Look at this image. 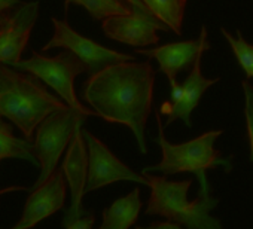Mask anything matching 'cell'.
<instances>
[{
    "mask_svg": "<svg viewBox=\"0 0 253 229\" xmlns=\"http://www.w3.org/2000/svg\"><path fill=\"white\" fill-rule=\"evenodd\" d=\"M155 70L151 61H122L91 75L82 85V98L97 116L130 128L142 153L146 124L152 112Z\"/></svg>",
    "mask_w": 253,
    "mask_h": 229,
    "instance_id": "obj_1",
    "label": "cell"
},
{
    "mask_svg": "<svg viewBox=\"0 0 253 229\" xmlns=\"http://www.w3.org/2000/svg\"><path fill=\"white\" fill-rule=\"evenodd\" d=\"M67 104L36 76L0 64V118H6L32 139L41 122Z\"/></svg>",
    "mask_w": 253,
    "mask_h": 229,
    "instance_id": "obj_2",
    "label": "cell"
},
{
    "mask_svg": "<svg viewBox=\"0 0 253 229\" xmlns=\"http://www.w3.org/2000/svg\"><path fill=\"white\" fill-rule=\"evenodd\" d=\"M149 180L151 195L146 204V216H161L188 229H223L220 220L211 216L219 198L210 192V183L201 182L198 196L188 199L192 180H169L166 176L143 173Z\"/></svg>",
    "mask_w": 253,
    "mask_h": 229,
    "instance_id": "obj_3",
    "label": "cell"
},
{
    "mask_svg": "<svg viewBox=\"0 0 253 229\" xmlns=\"http://www.w3.org/2000/svg\"><path fill=\"white\" fill-rule=\"evenodd\" d=\"M155 118L158 125V136L154 139V142L161 148L163 158L158 164L143 168L142 173H161L163 176L192 173L201 183L207 182V170L217 167H222L226 173L232 170L231 158H223L214 148L216 140L223 134L222 130L207 131L189 142L173 145L166 139L160 110L155 113Z\"/></svg>",
    "mask_w": 253,
    "mask_h": 229,
    "instance_id": "obj_4",
    "label": "cell"
},
{
    "mask_svg": "<svg viewBox=\"0 0 253 229\" xmlns=\"http://www.w3.org/2000/svg\"><path fill=\"white\" fill-rule=\"evenodd\" d=\"M86 118L88 114L66 106L60 110H55L41 122V125L36 128L33 142L41 174L36 183L29 188L30 192L43 185L52 176V173L57 170L61 155L69 148L76 128L84 125Z\"/></svg>",
    "mask_w": 253,
    "mask_h": 229,
    "instance_id": "obj_5",
    "label": "cell"
},
{
    "mask_svg": "<svg viewBox=\"0 0 253 229\" xmlns=\"http://www.w3.org/2000/svg\"><path fill=\"white\" fill-rule=\"evenodd\" d=\"M8 66L41 79L43 83L52 88L67 106L88 114V116H97L95 112L85 107L76 95L75 79L86 72V66L73 52L64 51L55 57H46L35 51L30 58L20 60Z\"/></svg>",
    "mask_w": 253,
    "mask_h": 229,
    "instance_id": "obj_6",
    "label": "cell"
},
{
    "mask_svg": "<svg viewBox=\"0 0 253 229\" xmlns=\"http://www.w3.org/2000/svg\"><path fill=\"white\" fill-rule=\"evenodd\" d=\"M52 26H54V35L51 40L42 48V52L54 49V48H63L66 51H70L86 66V73L89 76L103 70L107 66L136 60L134 55L118 52L115 49L106 48L79 35L76 30H73L69 26L67 21L52 18Z\"/></svg>",
    "mask_w": 253,
    "mask_h": 229,
    "instance_id": "obj_7",
    "label": "cell"
},
{
    "mask_svg": "<svg viewBox=\"0 0 253 229\" xmlns=\"http://www.w3.org/2000/svg\"><path fill=\"white\" fill-rule=\"evenodd\" d=\"M88 149V180L85 193L101 189L116 182H133L149 186V180L143 173H137L116 158L112 151L89 131L84 130Z\"/></svg>",
    "mask_w": 253,
    "mask_h": 229,
    "instance_id": "obj_8",
    "label": "cell"
},
{
    "mask_svg": "<svg viewBox=\"0 0 253 229\" xmlns=\"http://www.w3.org/2000/svg\"><path fill=\"white\" fill-rule=\"evenodd\" d=\"M101 29L106 38L136 48L157 45L160 42L157 32L169 30L152 14L134 6L130 14L113 15L103 20Z\"/></svg>",
    "mask_w": 253,
    "mask_h": 229,
    "instance_id": "obj_9",
    "label": "cell"
},
{
    "mask_svg": "<svg viewBox=\"0 0 253 229\" xmlns=\"http://www.w3.org/2000/svg\"><path fill=\"white\" fill-rule=\"evenodd\" d=\"M201 61L203 55L197 58L183 83H177L176 86L170 88V98L163 101L160 113L161 116H166V127L179 119L183 121L186 127H191V114L198 106L201 97L210 86L219 82V77H204V75L201 73Z\"/></svg>",
    "mask_w": 253,
    "mask_h": 229,
    "instance_id": "obj_10",
    "label": "cell"
},
{
    "mask_svg": "<svg viewBox=\"0 0 253 229\" xmlns=\"http://www.w3.org/2000/svg\"><path fill=\"white\" fill-rule=\"evenodd\" d=\"M61 170L70 189V207L64 211L61 222L64 225L86 214V210L84 208V196L88 180V149L82 133V125H79L73 134L63 159Z\"/></svg>",
    "mask_w": 253,
    "mask_h": 229,
    "instance_id": "obj_11",
    "label": "cell"
},
{
    "mask_svg": "<svg viewBox=\"0 0 253 229\" xmlns=\"http://www.w3.org/2000/svg\"><path fill=\"white\" fill-rule=\"evenodd\" d=\"M210 49V43L207 40V29L203 27L201 33L197 39L173 42L163 46H155L151 49H137L139 55H145L148 58H154L158 61L160 72H163L169 82L170 88L176 86L177 75L191 69L200 55H204L206 51Z\"/></svg>",
    "mask_w": 253,
    "mask_h": 229,
    "instance_id": "obj_12",
    "label": "cell"
},
{
    "mask_svg": "<svg viewBox=\"0 0 253 229\" xmlns=\"http://www.w3.org/2000/svg\"><path fill=\"white\" fill-rule=\"evenodd\" d=\"M67 182L64 173L57 168L43 185L30 192L20 220L9 229H33L39 222L63 210Z\"/></svg>",
    "mask_w": 253,
    "mask_h": 229,
    "instance_id": "obj_13",
    "label": "cell"
},
{
    "mask_svg": "<svg viewBox=\"0 0 253 229\" xmlns=\"http://www.w3.org/2000/svg\"><path fill=\"white\" fill-rule=\"evenodd\" d=\"M39 15V2L20 3L5 24L0 26V64H14L29 43Z\"/></svg>",
    "mask_w": 253,
    "mask_h": 229,
    "instance_id": "obj_14",
    "label": "cell"
},
{
    "mask_svg": "<svg viewBox=\"0 0 253 229\" xmlns=\"http://www.w3.org/2000/svg\"><path fill=\"white\" fill-rule=\"evenodd\" d=\"M142 207L140 189L136 188L103 210V220L98 229H130L137 222Z\"/></svg>",
    "mask_w": 253,
    "mask_h": 229,
    "instance_id": "obj_15",
    "label": "cell"
},
{
    "mask_svg": "<svg viewBox=\"0 0 253 229\" xmlns=\"http://www.w3.org/2000/svg\"><path fill=\"white\" fill-rule=\"evenodd\" d=\"M9 158L23 159L39 167V161L35 153V145L26 137H15L12 127L0 118V161Z\"/></svg>",
    "mask_w": 253,
    "mask_h": 229,
    "instance_id": "obj_16",
    "label": "cell"
},
{
    "mask_svg": "<svg viewBox=\"0 0 253 229\" xmlns=\"http://www.w3.org/2000/svg\"><path fill=\"white\" fill-rule=\"evenodd\" d=\"M145 8L174 35H182L188 0H140Z\"/></svg>",
    "mask_w": 253,
    "mask_h": 229,
    "instance_id": "obj_17",
    "label": "cell"
},
{
    "mask_svg": "<svg viewBox=\"0 0 253 229\" xmlns=\"http://www.w3.org/2000/svg\"><path fill=\"white\" fill-rule=\"evenodd\" d=\"M70 5L84 8L95 21H103L113 15L130 14L133 11V5L126 0H66V12Z\"/></svg>",
    "mask_w": 253,
    "mask_h": 229,
    "instance_id": "obj_18",
    "label": "cell"
},
{
    "mask_svg": "<svg viewBox=\"0 0 253 229\" xmlns=\"http://www.w3.org/2000/svg\"><path fill=\"white\" fill-rule=\"evenodd\" d=\"M220 32H222V36L225 38V40L229 43V46L237 58V63L246 73L247 79H252L253 77V45L247 43L240 32H237V36H232L225 29H222Z\"/></svg>",
    "mask_w": 253,
    "mask_h": 229,
    "instance_id": "obj_19",
    "label": "cell"
},
{
    "mask_svg": "<svg viewBox=\"0 0 253 229\" xmlns=\"http://www.w3.org/2000/svg\"><path fill=\"white\" fill-rule=\"evenodd\" d=\"M244 91V114H246V131L249 142V159L253 161V85L249 80L241 82Z\"/></svg>",
    "mask_w": 253,
    "mask_h": 229,
    "instance_id": "obj_20",
    "label": "cell"
},
{
    "mask_svg": "<svg viewBox=\"0 0 253 229\" xmlns=\"http://www.w3.org/2000/svg\"><path fill=\"white\" fill-rule=\"evenodd\" d=\"M94 222L95 217L91 211H86V214H84L79 219H75L69 223H64V229H92L94 228Z\"/></svg>",
    "mask_w": 253,
    "mask_h": 229,
    "instance_id": "obj_21",
    "label": "cell"
},
{
    "mask_svg": "<svg viewBox=\"0 0 253 229\" xmlns=\"http://www.w3.org/2000/svg\"><path fill=\"white\" fill-rule=\"evenodd\" d=\"M20 5V0H0V26L5 24L6 20Z\"/></svg>",
    "mask_w": 253,
    "mask_h": 229,
    "instance_id": "obj_22",
    "label": "cell"
},
{
    "mask_svg": "<svg viewBox=\"0 0 253 229\" xmlns=\"http://www.w3.org/2000/svg\"><path fill=\"white\" fill-rule=\"evenodd\" d=\"M136 229H183L179 223L167 220V222H152L148 226H137Z\"/></svg>",
    "mask_w": 253,
    "mask_h": 229,
    "instance_id": "obj_23",
    "label": "cell"
},
{
    "mask_svg": "<svg viewBox=\"0 0 253 229\" xmlns=\"http://www.w3.org/2000/svg\"><path fill=\"white\" fill-rule=\"evenodd\" d=\"M126 2H128V3H131V5H133L134 8H139V9H142V11H146V12H149V11H148V9L145 8V5H143V3L140 2V0H126ZM149 14H151V12H149Z\"/></svg>",
    "mask_w": 253,
    "mask_h": 229,
    "instance_id": "obj_24",
    "label": "cell"
}]
</instances>
